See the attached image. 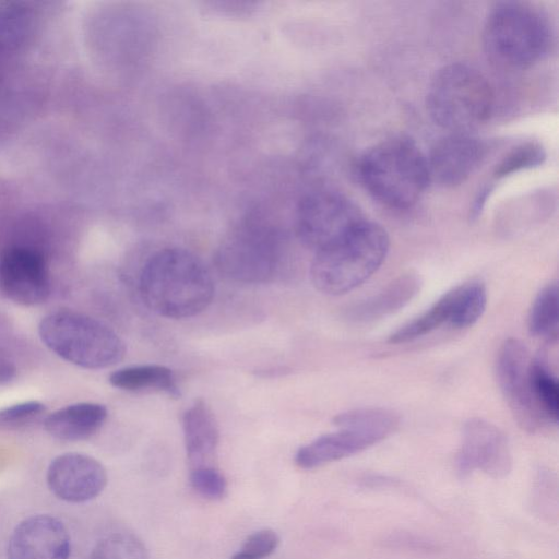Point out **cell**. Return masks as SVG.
Wrapping results in <instances>:
<instances>
[{
    "label": "cell",
    "mask_w": 559,
    "mask_h": 559,
    "mask_svg": "<svg viewBox=\"0 0 559 559\" xmlns=\"http://www.w3.org/2000/svg\"><path fill=\"white\" fill-rule=\"evenodd\" d=\"M281 251L274 235L263 230H243L219 248L216 254L218 271L240 283H264L277 272Z\"/></svg>",
    "instance_id": "8"
},
{
    "label": "cell",
    "mask_w": 559,
    "mask_h": 559,
    "mask_svg": "<svg viewBox=\"0 0 559 559\" xmlns=\"http://www.w3.org/2000/svg\"><path fill=\"white\" fill-rule=\"evenodd\" d=\"M27 12L13 3H0V47L19 43L27 25Z\"/></svg>",
    "instance_id": "27"
},
{
    "label": "cell",
    "mask_w": 559,
    "mask_h": 559,
    "mask_svg": "<svg viewBox=\"0 0 559 559\" xmlns=\"http://www.w3.org/2000/svg\"><path fill=\"white\" fill-rule=\"evenodd\" d=\"M333 423L338 428H362L391 436L400 426V417L382 407L355 408L336 415Z\"/></svg>",
    "instance_id": "24"
},
{
    "label": "cell",
    "mask_w": 559,
    "mask_h": 559,
    "mask_svg": "<svg viewBox=\"0 0 559 559\" xmlns=\"http://www.w3.org/2000/svg\"><path fill=\"white\" fill-rule=\"evenodd\" d=\"M140 295L148 309L168 319L204 311L214 297V282L202 260L182 248H165L143 265Z\"/></svg>",
    "instance_id": "1"
},
{
    "label": "cell",
    "mask_w": 559,
    "mask_h": 559,
    "mask_svg": "<svg viewBox=\"0 0 559 559\" xmlns=\"http://www.w3.org/2000/svg\"><path fill=\"white\" fill-rule=\"evenodd\" d=\"M90 559H150L140 538L128 533H115L102 538L92 549Z\"/></svg>",
    "instance_id": "25"
},
{
    "label": "cell",
    "mask_w": 559,
    "mask_h": 559,
    "mask_svg": "<svg viewBox=\"0 0 559 559\" xmlns=\"http://www.w3.org/2000/svg\"><path fill=\"white\" fill-rule=\"evenodd\" d=\"M455 297V314L451 326L466 329L474 325L485 312L487 289L480 281H469L453 287Z\"/></svg>",
    "instance_id": "23"
},
{
    "label": "cell",
    "mask_w": 559,
    "mask_h": 559,
    "mask_svg": "<svg viewBox=\"0 0 559 559\" xmlns=\"http://www.w3.org/2000/svg\"><path fill=\"white\" fill-rule=\"evenodd\" d=\"M528 331L536 337L555 342L559 334V289L556 282L546 285L535 297L527 318Z\"/></svg>",
    "instance_id": "21"
},
{
    "label": "cell",
    "mask_w": 559,
    "mask_h": 559,
    "mask_svg": "<svg viewBox=\"0 0 559 559\" xmlns=\"http://www.w3.org/2000/svg\"><path fill=\"white\" fill-rule=\"evenodd\" d=\"M107 408L98 403L82 402L62 407L44 421L46 431L63 441H80L90 438L104 425Z\"/></svg>",
    "instance_id": "18"
},
{
    "label": "cell",
    "mask_w": 559,
    "mask_h": 559,
    "mask_svg": "<svg viewBox=\"0 0 559 559\" xmlns=\"http://www.w3.org/2000/svg\"><path fill=\"white\" fill-rule=\"evenodd\" d=\"M455 314L453 288L443 294L429 309L393 332L388 342L401 344L425 336L443 324H452Z\"/></svg>",
    "instance_id": "20"
},
{
    "label": "cell",
    "mask_w": 559,
    "mask_h": 559,
    "mask_svg": "<svg viewBox=\"0 0 559 559\" xmlns=\"http://www.w3.org/2000/svg\"><path fill=\"white\" fill-rule=\"evenodd\" d=\"M43 343L62 359L86 369H102L123 359L126 346L103 322L70 310L49 313L40 321Z\"/></svg>",
    "instance_id": "6"
},
{
    "label": "cell",
    "mask_w": 559,
    "mask_h": 559,
    "mask_svg": "<svg viewBox=\"0 0 559 559\" xmlns=\"http://www.w3.org/2000/svg\"><path fill=\"white\" fill-rule=\"evenodd\" d=\"M530 384L536 406L547 423L559 418V384L543 358L531 359Z\"/></svg>",
    "instance_id": "22"
},
{
    "label": "cell",
    "mask_w": 559,
    "mask_h": 559,
    "mask_svg": "<svg viewBox=\"0 0 559 559\" xmlns=\"http://www.w3.org/2000/svg\"><path fill=\"white\" fill-rule=\"evenodd\" d=\"M280 544V536L270 528H263L249 535L241 548L230 559H265Z\"/></svg>",
    "instance_id": "29"
},
{
    "label": "cell",
    "mask_w": 559,
    "mask_h": 559,
    "mask_svg": "<svg viewBox=\"0 0 559 559\" xmlns=\"http://www.w3.org/2000/svg\"><path fill=\"white\" fill-rule=\"evenodd\" d=\"M182 430L190 468L215 466L219 430L213 412L204 401L198 400L186 409Z\"/></svg>",
    "instance_id": "17"
},
{
    "label": "cell",
    "mask_w": 559,
    "mask_h": 559,
    "mask_svg": "<svg viewBox=\"0 0 559 559\" xmlns=\"http://www.w3.org/2000/svg\"><path fill=\"white\" fill-rule=\"evenodd\" d=\"M71 540L63 523L49 514L21 521L9 538L8 559H69Z\"/></svg>",
    "instance_id": "13"
},
{
    "label": "cell",
    "mask_w": 559,
    "mask_h": 559,
    "mask_svg": "<svg viewBox=\"0 0 559 559\" xmlns=\"http://www.w3.org/2000/svg\"><path fill=\"white\" fill-rule=\"evenodd\" d=\"M365 219L360 209L344 194L320 189L305 195L296 212L300 240L316 251L334 242Z\"/></svg>",
    "instance_id": "7"
},
{
    "label": "cell",
    "mask_w": 559,
    "mask_h": 559,
    "mask_svg": "<svg viewBox=\"0 0 559 559\" xmlns=\"http://www.w3.org/2000/svg\"><path fill=\"white\" fill-rule=\"evenodd\" d=\"M421 280L415 273L400 275L376 294L350 305L345 319L354 324H369L404 308L419 293Z\"/></svg>",
    "instance_id": "16"
},
{
    "label": "cell",
    "mask_w": 559,
    "mask_h": 559,
    "mask_svg": "<svg viewBox=\"0 0 559 559\" xmlns=\"http://www.w3.org/2000/svg\"><path fill=\"white\" fill-rule=\"evenodd\" d=\"M50 276L46 260L38 251L15 247L0 258V289L10 300L34 306L50 295Z\"/></svg>",
    "instance_id": "11"
},
{
    "label": "cell",
    "mask_w": 559,
    "mask_h": 559,
    "mask_svg": "<svg viewBox=\"0 0 559 559\" xmlns=\"http://www.w3.org/2000/svg\"><path fill=\"white\" fill-rule=\"evenodd\" d=\"M530 353L516 338L506 340L497 354L495 373L498 386L518 424L536 431L546 421L533 399L530 384Z\"/></svg>",
    "instance_id": "9"
},
{
    "label": "cell",
    "mask_w": 559,
    "mask_h": 559,
    "mask_svg": "<svg viewBox=\"0 0 559 559\" xmlns=\"http://www.w3.org/2000/svg\"><path fill=\"white\" fill-rule=\"evenodd\" d=\"M45 412V405L38 401H27L0 409V426H15L28 421Z\"/></svg>",
    "instance_id": "30"
},
{
    "label": "cell",
    "mask_w": 559,
    "mask_h": 559,
    "mask_svg": "<svg viewBox=\"0 0 559 559\" xmlns=\"http://www.w3.org/2000/svg\"><path fill=\"white\" fill-rule=\"evenodd\" d=\"M485 154V144L471 133H449L427 157L430 180L443 187L457 186L475 171Z\"/></svg>",
    "instance_id": "14"
},
{
    "label": "cell",
    "mask_w": 559,
    "mask_h": 559,
    "mask_svg": "<svg viewBox=\"0 0 559 559\" xmlns=\"http://www.w3.org/2000/svg\"><path fill=\"white\" fill-rule=\"evenodd\" d=\"M456 468L461 477L480 471L496 479L504 478L512 468V454L507 436L485 419H468L462 430Z\"/></svg>",
    "instance_id": "10"
},
{
    "label": "cell",
    "mask_w": 559,
    "mask_h": 559,
    "mask_svg": "<svg viewBox=\"0 0 559 559\" xmlns=\"http://www.w3.org/2000/svg\"><path fill=\"white\" fill-rule=\"evenodd\" d=\"M493 91L477 69L461 62L440 68L426 96L427 111L450 133H471L490 117Z\"/></svg>",
    "instance_id": "5"
},
{
    "label": "cell",
    "mask_w": 559,
    "mask_h": 559,
    "mask_svg": "<svg viewBox=\"0 0 559 559\" xmlns=\"http://www.w3.org/2000/svg\"><path fill=\"white\" fill-rule=\"evenodd\" d=\"M551 41L546 15L531 3L503 1L488 13L484 29V48L496 64L509 70L525 69L548 51Z\"/></svg>",
    "instance_id": "4"
},
{
    "label": "cell",
    "mask_w": 559,
    "mask_h": 559,
    "mask_svg": "<svg viewBox=\"0 0 559 559\" xmlns=\"http://www.w3.org/2000/svg\"><path fill=\"white\" fill-rule=\"evenodd\" d=\"M112 386L130 392L156 391L173 397L180 396L174 372L162 365L129 366L109 377Z\"/></svg>",
    "instance_id": "19"
},
{
    "label": "cell",
    "mask_w": 559,
    "mask_h": 559,
    "mask_svg": "<svg viewBox=\"0 0 559 559\" xmlns=\"http://www.w3.org/2000/svg\"><path fill=\"white\" fill-rule=\"evenodd\" d=\"M390 247L386 230L365 218L344 236L316 251L310 276L326 295L346 294L366 282L385 260Z\"/></svg>",
    "instance_id": "3"
},
{
    "label": "cell",
    "mask_w": 559,
    "mask_h": 559,
    "mask_svg": "<svg viewBox=\"0 0 559 559\" xmlns=\"http://www.w3.org/2000/svg\"><path fill=\"white\" fill-rule=\"evenodd\" d=\"M386 438L373 430L340 428L299 448L295 454V463L302 469L317 468L365 451Z\"/></svg>",
    "instance_id": "15"
},
{
    "label": "cell",
    "mask_w": 559,
    "mask_h": 559,
    "mask_svg": "<svg viewBox=\"0 0 559 559\" xmlns=\"http://www.w3.org/2000/svg\"><path fill=\"white\" fill-rule=\"evenodd\" d=\"M46 480L59 499L81 503L96 498L107 485V473L96 459L76 452L56 456L49 464Z\"/></svg>",
    "instance_id": "12"
},
{
    "label": "cell",
    "mask_w": 559,
    "mask_h": 559,
    "mask_svg": "<svg viewBox=\"0 0 559 559\" xmlns=\"http://www.w3.org/2000/svg\"><path fill=\"white\" fill-rule=\"evenodd\" d=\"M16 373V367L12 358L0 349V384L11 381Z\"/></svg>",
    "instance_id": "31"
},
{
    "label": "cell",
    "mask_w": 559,
    "mask_h": 559,
    "mask_svg": "<svg viewBox=\"0 0 559 559\" xmlns=\"http://www.w3.org/2000/svg\"><path fill=\"white\" fill-rule=\"evenodd\" d=\"M357 174L365 189L389 207H411L430 180L427 156L406 138L374 144L359 158Z\"/></svg>",
    "instance_id": "2"
},
{
    "label": "cell",
    "mask_w": 559,
    "mask_h": 559,
    "mask_svg": "<svg viewBox=\"0 0 559 559\" xmlns=\"http://www.w3.org/2000/svg\"><path fill=\"white\" fill-rule=\"evenodd\" d=\"M546 153L536 142H526L511 150L495 167L496 178H502L513 173L536 167L543 164Z\"/></svg>",
    "instance_id": "26"
},
{
    "label": "cell",
    "mask_w": 559,
    "mask_h": 559,
    "mask_svg": "<svg viewBox=\"0 0 559 559\" xmlns=\"http://www.w3.org/2000/svg\"><path fill=\"white\" fill-rule=\"evenodd\" d=\"M190 485L200 496L211 500L222 499L227 492L226 478L216 466L191 469Z\"/></svg>",
    "instance_id": "28"
}]
</instances>
